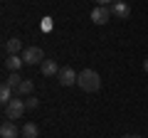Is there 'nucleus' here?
<instances>
[{"label": "nucleus", "mask_w": 148, "mask_h": 138, "mask_svg": "<svg viewBox=\"0 0 148 138\" xmlns=\"http://www.w3.org/2000/svg\"><path fill=\"white\" fill-rule=\"evenodd\" d=\"M77 86H79L82 91H99V86H101V77L96 74L94 69H82L79 72V79H77Z\"/></svg>", "instance_id": "1"}, {"label": "nucleus", "mask_w": 148, "mask_h": 138, "mask_svg": "<svg viewBox=\"0 0 148 138\" xmlns=\"http://www.w3.org/2000/svg\"><path fill=\"white\" fill-rule=\"evenodd\" d=\"M25 111H27L25 101L15 96V99H12L10 104L5 106V118H8V121H15V118H22V113H25Z\"/></svg>", "instance_id": "2"}, {"label": "nucleus", "mask_w": 148, "mask_h": 138, "mask_svg": "<svg viewBox=\"0 0 148 138\" xmlns=\"http://www.w3.org/2000/svg\"><path fill=\"white\" fill-rule=\"evenodd\" d=\"M22 59H25L27 67H35V64H42V62H45V52H42L40 47H25Z\"/></svg>", "instance_id": "3"}, {"label": "nucleus", "mask_w": 148, "mask_h": 138, "mask_svg": "<svg viewBox=\"0 0 148 138\" xmlns=\"http://www.w3.org/2000/svg\"><path fill=\"white\" fill-rule=\"evenodd\" d=\"M77 79H79V74H77L72 67H62V69H59V74H57V81L62 86H74Z\"/></svg>", "instance_id": "4"}, {"label": "nucleus", "mask_w": 148, "mask_h": 138, "mask_svg": "<svg viewBox=\"0 0 148 138\" xmlns=\"http://www.w3.org/2000/svg\"><path fill=\"white\" fill-rule=\"evenodd\" d=\"M111 15L116 17V20H128L131 17V5H128L126 0H116L111 5Z\"/></svg>", "instance_id": "5"}, {"label": "nucleus", "mask_w": 148, "mask_h": 138, "mask_svg": "<svg viewBox=\"0 0 148 138\" xmlns=\"http://www.w3.org/2000/svg\"><path fill=\"white\" fill-rule=\"evenodd\" d=\"M91 20H94V25H106V22L111 20V8L96 5L94 10H91Z\"/></svg>", "instance_id": "6"}, {"label": "nucleus", "mask_w": 148, "mask_h": 138, "mask_svg": "<svg viewBox=\"0 0 148 138\" xmlns=\"http://www.w3.org/2000/svg\"><path fill=\"white\" fill-rule=\"evenodd\" d=\"M59 64H57V59H45L42 64H40V72H42L45 77H57L59 74Z\"/></svg>", "instance_id": "7"}, {"label": "nucleus", "mask_w": 148, "mask_h": 138, "mask_svg": "<svg viewBox=\"0 0 148 138\" xmlns=\"http://www.w3.org/2000/svg\"><path fill=\"white\" fill-rule=\"evenodd\" d=\"M0 136H3V138H17V136H20V128L15 126V121H3V126H0Z\"/></svg>", "instance_id": "8"}, {"label": "nucleus", "mask_w": 148, "mask_h": 138, "mask_svg": "<svg viewBox=\"0 0 148 138\" xmlns=\"http://www.w3.org/2000/svg\"><path fill=\"white\" fill-rule=\"evenodd\" d=\"M5 52H8V54H22V52H25L22 40H20V37H10V40L5 42Z\"/></svg>", "instance_id": "9"}, {"label": "nucleus", "mask_w": 148, "mask_h": 138, "mask_svg": "<svg viewBox=\"0 0 148 138\" xmlns=\"http://www.w3.org/2000/svg\"><path fill=\"white\" fill-rule=\"evenodd\" d=\"M22 64H25L22 54H8V59H5V69H10V72H20Z\"/></svg>", "instance_id": "10"}, {"label": "nucleus", "mask_w": 148, "mask_h": 138, "mask_svg": "<svg viewBox=\"0 0 148 138\" xmlns=\"http://www.w3.org/2000/svg\"><path fill=\"white\" fill-rule=\"evenodd\" d=\"M20 138H40V128H37V123L27 121L25 126L20 128Z\"/></svg>", "instance_id": "11"}, {"label": "nucleus", "mask_w": 148, "mask_h": 138, "mask_svg": "<svg viewBox=\"0 0 148 138\" xmlns=\"http://www.w3.org/2000/svg\"><path fill=\"white\" fill-rule=\"evenodd\" d=\"M3 84H8L12 91H17V89H20V84H22V77L17 74V72H10V77H8V79L3 81Z\"/></svg>", "instance_id": "12"}, {"label": "nucleus", "mask_w": 148, "mask_h": 138, "mask_svg": "<svg viewBox=\"0 0 148 138\" xmlns=\"http://www.w3.org/2000/svg\"><path fill=\"white\" fill-rule=\"evenodd\" d=\"M12 99H15V96H12V89H10L8 84H3V86H0V101H3V104L8 106Z\"/></svg>", "instance_id": "13"}, {"label": "nucleus", "mask_w": 148, "mask_h": 138, "mask_svg": "<svg viewBox=\"0 0 148 138\" xmlns=\"http://www.w3.org/2000/svg\"><path fill=\"white\" fill-rule=\"evenodd\" d=\"M15 94H17V96H30V94H32V81H30V79H22L20 89H17Z\"/></svg>", "instance_id": "14"}, {"label": "nucleus", "mask_w": 148, "mask_h": 138, "mask_svg": "<svg viewBox=\"0 0 148 138\" xmlns=\"http://www.w3.org/2000/svg\"><path fill=\"white\" fill-rule=\"evenodd\" d=\"M25 106H27V109H30V111H35V109H37V106H40V101H37V99H35V96H27V99H25Z\"/></svg>", "instance_id": "15"}, {"label": "nucleus", "mask_w": 148, "mask_h": 138, "mask_svg": "<svg viewBox=\"0 0 148 138\" xmlns=\"http://www.w3.org/2000/svg\"><path fill=\"white\" fill-rule=\"evenodd\" d=\"M96 3H99V5H106V8H111L114 3H116V0H96Z\"/></svg>", "instance_id": "16"}, {"label": "nucleus", "mask_w": 148, "mask_h": 138, "mask_svg": "<svg viewBox=\"0 0 148 138\" xmlns=\"http://www.w3.org/2000/svg\"><path fill=\"white\" fill-rule=\"evenodd\" d=\"M123 138H141V136H138V133H126Z\"/></svg>", "instance_id": "17"}, {"label": "nucleus", "mask_w": 148, "mask_h": 138, "mask_svg": "<svg viewBox=\"0 0 148 138\" xmlns=\"http://www.w3.org/2000/svg\"><path fill=\"white\" fill-rule=\"evenodd\" d=\"M143 69H146V72H148V59H146V62H143Z\"/></svg>", "instance_id": "18"}]
</instances>
